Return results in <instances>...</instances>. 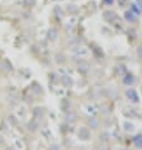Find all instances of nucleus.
Wrapping results in <instances>:
<instances>
[{"label": "nucleus", "mask_w": 142, "mask_h": 150, "mask_svg": "<svg viewBox=\"0 0 142 150\" xmlns=\"http://www.w3.org/2000/svg\"><path fill=\"white\" fill-rule=\"evenodd\" d=\"M123 83L124 85H127V86H131V85H133L135 83V77L132 76V74H126V76L123 77Z\"/></svg>", "instance_id": "nucleus-4"}, {"label": "nucleus", "mask_w": 142, "mask_h": 150, "mask_svg": "<svg viewBox=\"0 0 142 150\" xmlns=\"http://www.w3.org/2000/svg\"><path fill=\"white\" fill-rule=\"evenodd\" d=\"M37 3V0H24V5L27 6H34Z\"/></svg>", "instance_id": "nucleus-9"}, {"label": "nucleus", "mask_w": 142, "mask_h": 150, "mask_svg": "<svg viewBox=\"0 0 142 150\" xmlns=\"http://www.w3.org/2000/svg\"><path fill=\"white\" fill-rule=\"evenodd\" d=\"M79 136L82 137V139H88L89 137V131L87 130V129H81V131H79Z\"/></svg>", "instance_id": "nucleus-6"}, {"label": "nucleus", "mask_w": 142, "mask_h": 150, "mask_svg": "<svg viewBox=\"0 0 142 150\" xmlns=\"http://www.w3.org/2000/svg\"><path fill=\"white\" fill-rule=\"evenodd\" d=\"M137 53H138L140 58H142V47H138V49H137Z\"/></svg>", "instance_id": "nucleus-12"}, {"label": "nucleus", "mask_w": 142, "mask_h": 150, "mask_svg": "<svg viewBox=\"0 0 142 150\" xmlns=\"http://www.w3.org/2000/svg\"><path fill=\"white\" fill-rule=\"evenodd\" d=\"M48 37H49V38H51L52 40H54V39H56L57 37H58V33H57V30H56V29H51V30L48 32Z\"/></svg>", "instance_id": "nucleus-7"}, {"label": "nucleus", "mask_w": 142, "mask_h": 150, "mask_svg": "<svg viewBox=\"0 0 142 150\" xmlns=\"http://www.w3.org/2000/svg\"><path fill=\"white\" fill-rule=\"evenodd\" d=\"M123 16H124V19H126L128 23H135L136 20H137V15H136L135 13H133L132 10H127V11H124Z\"/></svg>", "instance_id": "nucleus-2"}, {"label": "nucleus", "mask_w": 142, "mask_h": 150, "mask_svg": "<svg viewBox=\"0 0 142 150\" xmlns=\"http://www.w3.org/2000/svg\"><path fill=\"white\" fill-rule=\"evenodd\" d=\"M118 3H120V5H123V4L126 3V0H118Z\"/></svg>", "instance_id": "nucleus-14"}, {"label": "nucleus", "mask_w": 142, "mask_h": 150, "mask_svg": "<svg viewBox=\"0 0 142 150\" xmlns=\"http://www.w3.org/2000/svg\"><path fill=\"white\" fill-rule=\"evenodd\" d=\"M131 10H132L136 15H138V14L141 13V11H142V10L140 9V6H138V5H136V4H133V5H132V9H131Z\"/></svg>", "instance_id": "nucleus-8"}, {"label": "nucleus", "mask_w": 142, "mask_h": 150, "mask_svg": "<svg viewBox=\"0 0 142 150\" xmlns=\"http://www.w3.org/2000/svg\"><path fill=\"white\" fill-rule=\"evenodd\" d=\"M133 144H135L137 148L142 149V134H138L133 137Z\"/></svg>", "instance_id": "nucleus-5"}, {"label": "nucleus", "mask_w": 142, "mask_h": 150, "mask_svg": "<svg viewBox=\"0 0 142 150\" xmlns=\"http://www.w3.org/2000/svg\"><path fill=\"white\" fill-rule=\"evenodd\" d=\"M103 16H104V19H106V20H108V22H113V20H116V18H117L116 13H115V11H112V10L104 11Z\"/></svg>", "instance_id": "nucleus-3"}, {"label": "nucleus", "mask_w": 142, "mask_h": 150, "mask_svg": "<svg viewBox=\"0 0 142 150\" xmlns=\"http://www.w3.org/2000/svg\"><path fill=\"white\" fill-rule=\"evenodd\" d=\"M103 1H104V3H106V4H107V5H112V4H113V3H115V0H103Z\"/></svg>", "instance_id": "nucleus-11"}, {"label": "nucleus", "mask_w": 142, "mask_h": 150, "mask_svg": "<svg viewBox=\"0 0 142 150\" xmlns=\"http://www.w3.org/2000/svg\"><path fill=\"white\" fill-rule=\"evenodd\" d=\"M126 96L128 97L129 101H132V102H135L137 103L140 101V98H138V93L136 92V90H133V88H128L126 91Z\"/></svg>", "instance_id": "nucleus-1"}, {"label": "nucleus", "mask_w": 142, "mask_h": 150, "mask_svg": "<svg viewBox=\"0 0 142 150\" xmlns=\"http://www.w3.org/2000/svg\"><path fill=\"white\" fill-rule=\"evenodd\" d=\"M141 90H142V87H141Z\"/></svg>", "instance_id": "nucleus-15"}, {"label": "nucleus", "mask_w": 142, "mask_h": 150, "mask_svg": "<svg viewBox=\"0 0 142 150\" xmlns=\"http://www.w3.org/2000/svg\"><path fill=\"white\" fill-rule=\"evenodd\" d=\"M137 4L140 5V9L142 10V0H137Z\"/></svg>", "instance_id": "nucleus-13"}, {"label": "nucleus", "mask_w": 142, "mask_h": 150, "mask_svg": "<svg viewBox=\"0 0 142 150\" xmlns=\"http://www.w3.org/2000/svg\"><path fill=\"white\" fill-rule=\"evenodd\" d=\"M62 81H63V83H65V85H70V83H72V81L67 80V77H63L62 78Z\"/></svg>", "instance_id": "nucleus-10"}]
</instances>
